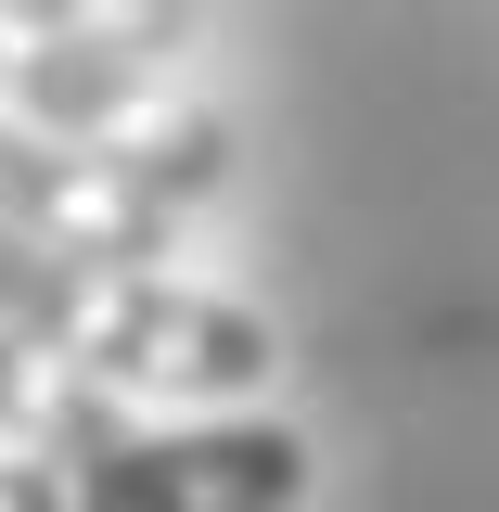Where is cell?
<instances>
[{"mask_svg":"<svg viewBox=\"0 0 499 512\" xmlns=\"http://www.w3.org/2000/svg\"><path fill=\"white\" fill-rule=\"evenodd\" d=\"M308 436L295 423H128L103 448L0 461V512H295Z\"/></svg>","mask_w":499,"mask_h":512,"instance_id":"cell-3","label":"cell"},{"mask_svg":"<svg viewBox=\"0 0 499 512\" xmlns=\"http://www.w3.org/2000/svg\"><path fill=\"white\" fill-rule=\"evenodd\" d=\"M218 180H231V141L192 103H167L141 128H26V116H0V218L39 231V244L167 256V231Z\"/></svg>","mask_w":499,"mask_h":512,"instance_id":"cell-2","label":"cell"},{"mask_svg":"<svg viewBox=\"0 0 499 512\" xmlns=\"http://www.w3.org/2000/svg\"><path fill=\"white\" fill-rule=\"evenodd\" d=\"M0 333L77 359L116 397H256L269 384V320L205 295L154 256H90V244H39L0 218Z\"/></svg>","mask_w":499,"mask_h":512,"instance_id":"cell-1","label":"cell"},{"mask_svg":"<svg viewBox=\"0 0 499 512\" xmlns=\"http://www.w3.org/2000/svg\"><path fill=\"white\" fill-rule=\"evenodd\" d=\"M0 39H90V52H180L192 0H0Z\"/></svg>","mask_w":499,"mask_h":512,"instance_id":"cell-5","label":"cell"},{"mask_svg":"<svg viewBox=\"0 0 499 512\" xmlns=\"http://www.w3.org/2000/svg\"><path fill=\"white\" fill-rule=\"evenodd\" d=\"M141 423V397H116V384H90L77 359H52V346H26V333H0V436L13 448H103Z\"/></svg>","mask_w":499,"mask_h":512,"instance_id":"cell-4","label":"cell"}]
</instances>
